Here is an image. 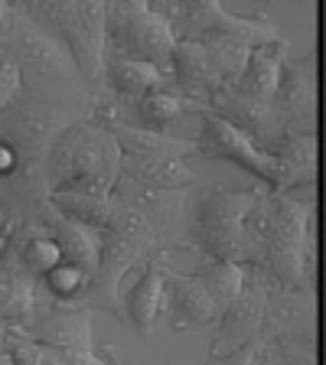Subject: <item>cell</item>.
Wrapping results in <instances>:
<instances>
[{"instance_id": "ffe728a7", "label": "cell", "mask_w": 326, "mask_h": 365, "mask_svg": "<svg viewBox=\"0 0 326 365\" xmlns=\"http://www.w3.org/2000/svg\"><path fill=\"white\" fill-rule=\"evenodd\" d=\"M124 105H128V101H124ZM128 108H134L137 121L144 124L147 130H163L170 121H176L180 114L190 111V101L183 98L176 88H163V91H153V95H147V98L134 101V105H128Z\"/></svg>"}, {"instance_id": "277c9868", "label": "cell", "mask_w": 326, "mask_h": 365, "mask_svg": "<svg viewBox=\"0 0 326 365\" xmlns=\"http://www.w3.org/2000/svg\"><path fill=\"white\" fill-rule=\"evenodd\" d=\"M26 14L46 30L59 36L68 46V53L76 56L82 78L88 85L91 98H95V118H121L118 114V98L108 91L105 82V56H108V4L98 0H76V4H62V0H46V4H23Z\"/></svg>"}, {"instance_id": "484cf974", "label": "cell", "mask_w": 326, "mask_h": 365, "mask_svg": "<svg viewBox=\"0 0 326 365\" xmlns=\"http://www.w3.org/2000/svg\"><path fill=\"white\" fill-rule=\"evenodd\" d=\"M10 14H14V4H4V0H0V33H4V26H7Z\"/></svg>"}, {"instance_id": "6da1fadb", "label": "cell", "mask_w": 326, "mask_h": 365, "mask_svg": "<svg viewBox=\"0 0 326 365\" xmlns=\"http://www.w3.org/2000/svg\"><path fill=\"white\" fill-rule=\"evenodd\" d=\"M190 192L193 190L157 192L131 180H118L111 192V219L101 228V261L82 307L121 317L124 300L118 287L124 274L170 255V248L196 251L186 228Z\"/></svg>"}, {"instance_id": "d6986e66", "label": "cell", "mask_w": 326, "mask_h": 365, "mask_svg": "<svg viewBox=\"0 0 326 365\" xmlns=\"http://www.w3.org/2000/svg\"><path fill=\"white\" fill-rule=\"evenodd\" d=\"M53 209L66 219L78 222L88 228H105L111 219V192H88V190H68V192H53L49 196Z\"/></svg>"}, {"instance_id": "7402d4cb", "label": "cell", "mask_w": 326, "mask_h": 365, "mask_svg": "<svg viewBox=\"0 0 326 365\" xmlns=\"http://www.w3.org/2000/svg\"><path fill=\"white\" fill-rule=\"evenodd\" d=\"M4 349L14 356V365H72L59 349L33 342L30 336H20V333H10Z\"/></svg>"}, {"instance_id": "3957f363", "label": "cell", "mask_w": 326, "mask_h": 365, "mask_svg": "<svg viewBox=\"0 0 326 365\" xmlns=\"http://www.w3.org/2000/svg\"><path fill=\"white\" fill-rule=\"evenodd\" d=\"M0 59L20 66L23 95L56 105H76L95 114V98L82 78L76 56L59 36L36 23L23 4H14L7 26L0 33Z\"/></svg>"}, {"instance_id": "ac0fdd59", "label": "cell", "mask_w": 326, "mask_h": 365, "mask_svg": "<svg viewBox=\"0 0 326 365\" xmlns=\"http://www.w3.org/2000/svg\"><path fill=\"white\" fill-rule=\"evenodd\" d=\"M46 228L53 232L56 245L62 248V261L68 264H78L85 271H98V261H101V232L98 228H88V225H78V222L66 219V215L53 212L46 219Z\"/></svg>"}, {"instance_id": "4fadbf2b", "label": "cell", "mask_w": 326, "mask_h": 365, "mask_svg": "<svg viewBox=\"0 0 326 365\" xmlns=\"http://www.w3.org/2000/svg\"><path fill=\"white\" fill-rule=\"evenodd\" d=\"M277 284L271 281V274L261 271V267H248V281L245 290L238 294V300L228 307V313L219 319V329L213 336V352L209 356H228V352L242 349L258 342L261 329H265V313H268V300H271V290Z\"/></svg>"}, {"instance_id": "44dd1931", "label": "cell", "mask_w": 326, "mask_h": 365, "mask_svg": "<svg viewBox=\"0 0 326 365\" xmlns=\"http://www.w3.org/2000/svg\"><path fill=\"white\" fill-rule=\"evenodd\" d=\"M88 287H91V271H85L78 264H68V261L56 264L43 277V290L49 294V300H56L62 307H82Z\"/></svg>"}, {"instance_id": "cb8c5ba5", "label": "cell", "mask_w": 326, "mask_h": 365, "mask_svg": "<svg viewBox=\"0 0 326 365\" xmlns=\"http://www.w3.org/2000/svg\"><path fill=\"white\" fill-rule=\"evenodd\" d=\"M258 356H261V339L251 342V346H242V349H235V352H228V356H215V359L209 356L205 365H261Z\"/></svg>"}, {"instance_id": "ba28073f", "label": "cell", "mask_w": 326, "mask_h": 365, "mask_svg": "<svg viewBox=\"0 0 326 365\" xmlns=\"http://www.w3.org/2000/svg\"><path fill=\"white\" fill-rule=\"evenodd\" d=\"M271 281L294 294H310L313 284V205L271 190V228L265 264Z\"/></svg>"}, {"instance_id": "5bb4252c", "label": "cell", "mask_w": 326, "mask_h": 365, "mask_svg": "<svg viewBox=\"0 0 326 365\" xmlns=\"http://www.w3.org/2000/svg\"><path fill=\"white\" fill-rule=\"evenodd\" d=\"M167 255L153 258L151 264L141 267V277L137 284L128 290L124 297V307H121V317L131 323L137 336H151L153 327H157L160 313L167 310V287H163V271H167Z\"/></svg>"}, {"instance_id": "d4e9b609", "label": "cell", "mask_w": 326, "mask_h": 365, "mask_svg": "<svg viewBox=\"0 0 326 365\" xmlns=\"http://www.w3.org/2000/svg\"><path fill=\"white\" fill-rule=\"evenodd\" d=\"M98 356L105 359V365H128L121 356H118V349H114V346H105V342H98Z\"/></svg>"}, {"instance_id": "8992f818", "label": "cell", "mask_w": 326, "mask_h": 365, "mask_svg": "<svg viewBox=\"0 0 326 365\" xmlns=\"http://www.w3.org/2000/svg\"><path fill=\"white\" fill-rule=\"evenodd\" d=\"M121 180V147L98 118H82L56 137L49 150V192H114Z\"/></svg>"}, {"instance_id": "e0dca14e", "label": "cell", "mask_w": 326, "mask_h": 365, "mask_svg": "<svg viewBox=\"0 0 326 365\" xmlns=\"http://www.w3.org/2000/svg\"><path fill=\"white\" fill-rule=\"evenodd\" d=\"M39 284L33 274L20 271V267L0 264V323L10 333H26L39 310Z\"/></svg>"}, {"instance_id": "9a60e30c", "label": "cell", "mask_w": 326, "mask_h": 365, "mask_svg": "<svg viewBox=\"0 0 326 365\" xmlns=\"http://www.w3.org/2000/svg\"><path fill=\"white\" fill-rule=\"evenodd\" d=\"M105 82L114 98L128 101V105L147 98L153 91L173 88V76H167L160 66L141 59H124V56H105Z\"/></svg>"}, {"instance_id": "52a82bcc", "label": "cell", "mask_w": 326, "mask_h": 365, "mask_svg": "<svg viewBox=\"0 0 326 365\" xmlns=\"http://www.w3.org/2000/svg\"><path fill=\"white\" fill-rule=\"evenodd\" d=\"M245 281H248V267L232 261H215L203 274H180L167 267L163 287H167L170 329L186 333V329L219 323L245 290Z\"/></svg>"}, {"instance_id": "30bf717a", "label": "cell", "mask_w": 326, "mask_h": 365, "mask_svg": "<svg viewBox=\"0 0 326 365\" xmlns=\"http://www.w3.org/2000/svg\"><path fill=\"white\" fill-rule=\"evenodd\" d=\"M160 14L173 23L176 39H205V36H238L251 46L287 43L265 14L258 16H235L222 10V4L199 0V4H153Z\"/></svg>"}, {"instance_id": "2e32d148", "label": "cell", "mask_w": 326, "mask_h": 365, "mask_svg": "<svg viewBox=\"0 0 326 365\" xmlns=\"http://www.w3.org/2000/svg\"><path fill=\"white\" fill-rule=\"evenodd\" d=\"M108 130L114 134L118 147H121V157H176L186 160L190 153H199L196 140L190 137H176V134H163V130H147L128 124L121 118H108Z\"/></svg>"}, {"instance_id": "7a4b0ae2", "label": "cell", "mask_w": 326, "mask_h": 365, "mask_svg": "<svg viewBox=\"0 0 326 365\" xmlns=\"http://www.w3.org/2000/svg\"><path fill=\"white\" fill-rule=\"evenodd\" d=\"M82 118H95L76 105H56L23 95L0 114V140L16 153V170L0 182V232L16 225H46L56 212L49 202V150L56 137Z\"/></svg>"}, {"instance_id": "603a6c76", "label": "cell", "mask_w": 326, "mask_h": 365, "mask_svg": "<svg viewBox=\"0 0 326 365\" xmlns=\"http://www.w3.org/2000/svg\"><path fill=\"white\" fill-rule=\"evenodd\" d=\"M23 91V76H20V66L10 59H0V114L7 111Z\"/></svg>"}, {"instance_id": "8fae6325", "label": "cell", "mask_w": 326, "mask_h": 365, "mask_svg": "<svg viewBox=\"0 0 326 365\" xmlns=\"http://www.w3.org/2000/svg\"><path fill=\"white\" fill-rule=\"evenodd\" d=\"M199 118H203V134L196 137V147L203 157L232 160L242 170L255 173L261 182H268L274 192H284V170H281V160L274 157V153L261 150L245 130H238L222 114L199 111Z\"/></svg>"}, {"instance_id": "5b68a950", "label": "cell", "mask_w": 326, "mask_h": 365, "mask_svg": "<svg viewBox=\"0 0 326 365\" xmlns=\"http://www.w3.org/2000/svg\"><path fill=\"white\" fill-rule=\"evenodd\" d=\"M268 190H219V186H199L190 192L186 205V228H190L193 248L209 264L232 261V264L255 267L248 242V219L255 205L265 199Z\"/></svg>"}, {"instance_id": "9c48e42d", "label": "cell", "mask_w": 326, "mask_h": 365, "mask_svg": "<svg viewBox=\"0 0 326 365\" xmlns=\"http://www.w3.org/2000/svg\"><path fill=\"white\" fill-rule=\"evenodd\" d=\"M176 30L153 4H108V56L141 59L160 66L173 76V53H176Z\"/></svg>"}, {"instance_id": "4316f807", "label": "cell", "mask_w": 326, "mask_h": 365, "mask_svg": "<svg viewBox=\"0 0 326 365\" xmlns=\"http://www.w3.org/2000/svg\"><path fill=\"white\" fill-rule=\"evenodd\" d=\"M7 336H10V329L0 323V352H4V346H7Z\"/></svg>"}, {"instance_id": "83f0119b", "label": "cell", "mask_w": 326, "mask_h": 365, "mask_svg": "<svg viewBox=\"0 0 326 365\" xmlns=\"http://www.w3.org/2000/svg\"><path fill=\"white\" fill-rule=\"evenodd\" d=\"M0 365H14V356H10V352H7V349L0 352Z\"/></svg>"}, {"instance_id": "7c38bea8", "label": "cell", "mask_w": 326, "mask_h": 365, "mask_svg": "<svg viewBox=\"0 0 326 365\" xmlns=\"http://www.w3.org/2000/svg\"><path fill=\"white\" fill-rule=\"evenodd\" d=\"M20 336H30L33 342L59 349L72 365H105V359L98 356V342L91 339L88 307H62L56 300L39 304L33 323Z\"/></svg>"}]
</instances>
